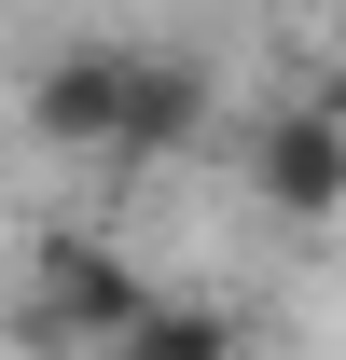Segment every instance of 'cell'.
Returning <instances> with one entry per match:
<instances>
[{
	"instance_id": "cell-5",
	"label": "cell",
	"mask_w": 346,
	"mask_h": 360,
	"mask_svg": "<svg viewBox=\"0 0 346 360\" xmlns=\"http://www.w3.org/2000/svg\"><path fill=\"white\" fill-rule=\"evenodd\" d=\"M111 360H236V319H222V305H194V291H167V305L139 319Z\"/></svg>"
},
{
	"instance_id": "cell-2",
	"label": "cell",
	"mask_w": 346,
	"mask_h": 360,
	"mask_svg": "<svg viewBox=\"0 0 346 360\" xmlns=\"http://www.w3.org/2000/svg\"><path fill=\"white\" fill-rule=\"evenodd\" d=\"M125 84H139V42H70L28 84V125L70 139V153H125Z\"/></svg>"
},
{
	"instance_id": "cell-6",
	"label": "cell",
	"mask_w": 346,
	"mask_h": 360,
	"mask_svg": "<svg viewBox=\"0 0 346 360\" xmlns=\"http://www.w3.org/2000/svg\"><path fill=\"white\" fill-rule=\"evenodd\" d=\"M333 111H346V84H333Z\"/></svg>"
},
{
	"instance_id": "cell-3",
	"label": "cell",
	"mask_w": 346,
	"mask_h": 360,
	"mask_svg": "<svg viewBox=\"0 0 346 360\" xmlns=\"http://www.w3.org/2000/svg\"><path fill=\"white\" fill-rule=\"evenodd\" d=\"M250 167H263V208H291V222H346V111H333V97L277 111Z\"/></svg>"
},
{
	"instance_id": "cell-4",
	"label": "cell",
	"mask_w": 346,
	"mask_h": 360,
	"mask_svg": "<svg viewBox=\"0 0 346 360\" xmlns=\"http://www.w3.org/2000/svg\"><path fill=\"white\" fill-rule=\"evenodd\" d=\"M194 125H208V70H194V56H139V84H125V153H180Z\"/></svg>"
},
{
	"instance_id": "cell-1",
	"label": "cell",
	"mask_w": 346,
	"mask_h": 360,
	"mask_svg": "<svg viewBox=\"0 0 346 360\" xmlns=\"http://www.w3.org/2000/svg\"><path fill=\"white\" fill-rule=\"evenodd\" d=\"M153 305H167V291H153L125 250H97V236H56V250H42V291H28V319H42V333H84V347H125Z\"/></svg>"
}]
</instances>
